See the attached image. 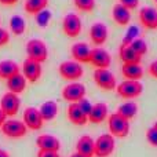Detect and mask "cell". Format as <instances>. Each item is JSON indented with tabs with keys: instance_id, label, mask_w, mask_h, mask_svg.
<instances>
[{
	"instance_id": "cell-1",
	"label": "cell",
	"mask_w": 157,
	"mask_h": 157,
	"mask_svg": "<svg viewBox=\"0 0 157 157\" xmlns=\"http://www.w3.org/2000/svg\"><path fill=\"white\" fill-rule=\"evenodd\" d=\"M25 50H26L28 58L35 62L43 63L48 58V47L41 39H30L26 43Z\"/></svg>"
},
{
	"instance_id": "cell-2",
	"label": "cell",
	"mask_w": 157,
	"mask_h": 157,
	"mask_svg": "<svg viewBox=\"0 0 157 157\" xmlns=\"http://www.w3.org/2000/svg\"><path fill=\"white\" fill-rule=\"evenodd\" d=\"M116 92L119 97L127 101H132L144 92V86L138 80H124L120 84H117Z\"/></svg>"
},
{
	"instance_id": "cell-3",
	"label": "cell",
	"mask_w": 157,
	"mask_h": 157,
	"mask_svg": "<svg viewBox=\"0 0 157 157\" xmlns=\"http://www.w3.org/2000/svg\"><path fill=\"white\" fill-rule=\"evenodd\" d=\"M109 134L114 138H125L130 134V121L123 119L117 113H112L108 117Z\"/></svg>"
},
{
	"instance_id": "cell-4",
	"label": "cell",
	"mask_w": 157,
	"mask_h": 157,
	"mask_svg": "<svg viewBox=\"0 0 157 157\" xmlns=\"http://www.w3.org/2000/svg\"><path fill=\"white\" fill-rule=\"evenodd\" d=\"M58 73L62 78L68 81H77L83 77L84 69L81 63L76 62V61H63L59 66H58Z\"/></svg>"
},
{
	"instance_id": "cell-5",
	"label": "cell",
	"mask_w": 157,
	"mask_h": 157,
	"mask_svg": "<svg viewBox=\"0 0 157 157\" xmlns=\"http://www.w3.org/2000/svg\"><path fill=\"white\" fill-rule=\"evenodd\" d=\"M0 130H2L3 135L7 136V138H11V139L24 138L28 132V127L25 125V123L22 121V120H17V119L6 120Z\"/></svg>"
},
{
	"instance_id": "cell-6",
	"label": "cell",
	"mask_w": 157,
	"mask_h": 157,
	"mask_svg": "<svg viewBox=\"0 0 157 157\" xmlns=\"http://www.w3.org/2000/svg\"><path fill=\"white\" fill-rule=\"evenodd\" d=\"M116 149V138L110 134H102L95 139V157H110Z\"/></svg>"
},
{
	"instance_id": "cell-7",
	"label": "cell",
	"mask_w": 157,
	"mask_h": 157,
	"mask_svg": "<svg viewBox=\"0 0 157 157\" xmlns=\"http://www.w3.org/2000/svg\"><path fill=\"white\" fill-rule=\"evenodd\" d=\"M94 83L103 91H113L117 87L116 76L109 69H95L92 73Z\"/></svg>"
},
{
	"instance_id": "cell-8",
	"label": "cell",
	"mask_w": 157,
	"mask_h": 157,
	"mask_svg": "<svg viewBox=\"0 0 157 157\" xmlns=\"http://www.w3.org/2000/svg\"><path fill=\"white\" fill-rule=\"evenodd\" d=\"M0 109L4 112L7 117H14L18 114L19 109H21V99L17 94L14 92H4L3 97L0 98Z\"/></svg>"
},
{
	"instance_id": "cell-9",
	"label": "cell",
	"mask_w": 157,
	"mask_h": 157,
	"mask_svg": "<svg viewBox=\"0 0 157 157\" xmlns=\"http://www.w3.org/2000/svg\"><path fill=\"white\" fill-rule=\"evenodd\" d=\"M62 98L69 103H77L80 102L83 98H86V94H87V90H86V86L78 81H72L71 84L65 86L62 88Z\"/></svg>"
},
{
	"instance_id": "cell-10",
	"label": "cell",
	"mask_w": 157,
	"mask_h": 157,
	"mask_svg": "<svg viewBox=\"0 0 157 157\" xmlns=\"http://www.w3.org/2000/svg\"><path fill=\"white\" fill-rule=\"evenodd\" d=\"M83 29V24H81V18L75 13H69L63 17L62 21V30L68 37L76 39L81 33Z\"/></svg>"
},
{
	"instance_id": "cell-11",
	"label": "cell",
	"mask_w": 157,
	"mask_h": 157,
	"mask_svg": "<svg viewBox=\"0 0 157 157\" xmlns=\"http://www.w3.org/2000/svg\"><path fill=\"white\" fill-rule=\"evenodd\" d=\"M22 121L25 123V125L28 127V130L32 131H39L43 128L44 120L40 114V110L33 106H29L24 110V114H22Z\"/></svg>"
},
{
	"instance_id": "cell-12",
	"label": "cell",
	"mask_w": 157,
	"mask_h": 157,
	"mask_svg": "<svg viewBox=\"0 0 157 157\" xmlns=\"http://www.w3.org/2000/svg\"><path fill=\"white\" fill-rule=\"evenodd\" d=\"M22 75L26 78L28 83H37L41 78V75H43L41 63L26 58L24 61V63H22Z\"/></svg>"
},
{
	"instance_id": "cell-13",
	"label": "cell",
	"mask_w": 157,
	"mask_h": 157,
	"mask_svg": "<svg viewBox=\"0 0 157 157\" xmlns=\"http://www.w3.org/2000/svg\"><path fill=\"white\" fill-rule=\"evenodd\" d=\"M90 63L95 69H109L112 63V55L102 47H95V48H91Z\"/></svg>"
},
{
	"instance_id": "cell-14",
	"label": "cell",
	"mask_w": 157,
	"mask_h": 157,
	"mask_svg": "<svg viewBox=\"0 0 157 157\" xmlns=\"http://www.w3.org/2000/svg\"><path fill=\"white\" fill-rule=\"evenodd\" d=\"M139 22L145 29L149 30H157V10L155 7L145 6L139 10L138 13Z\"/></svg>"
},
{
	"instance_id": "cell-15",
	"label": "cell",
	"mask_w": 157,
	"mask_h": 157,
	"mask_svg": "<svg viewBox=\"0 0 157 157\" xmlns=\"http://www.w3.org/2000/svg\"><path fill=\"white\" fill-rule=\"evenodd\" d=\"M109 37V29L103 22H95L90 28V39L95 47H101L106 43Z\"/></svg>"
},
{
	"instance_id": "cell-16",
	"label": "cell",
	"mask_w": 157,
	"mask_h": 157,
	"mask_svg": "<svg viewBox=\"0 0 157 157\" xmlns=\"http://www.w3.org/2000/svg\"><path fill=\"white\" fill-rule=\"evenodd\" d=\"M36 146L39 150H46V152H59L61 149V141L55 135L51 134H43L39 135L36 139Z\"/></svg>"
},
{
	"instance_id": "cell-17",
	"label": "cell",
	"mask_w": 157,
	"mask_h": 157,
	"mask_svg": "<svg viewBox=\"0 0 157 157\" xmlns=\"http://www.w3.org/2000/svg\"><path fill=\"white\" fill-rule=\"evenodd\" d=\"M71 54L73 57V61L78 63H90V58H91V48L87 43L78 41L75 43L71 48Z\"/></svg>"
},
{
	"instance_id": "cell-18",
	"label": "cell",
	"mask_w": 157,
	"mask_h": 157,
	"mask_svg": "<svg viewBox=\"0 0 157 157\" xmlns=\"http://www.w3.org/2000/svg\"><path fill=\"white\" fill-rule=\"evenodd\" d=\"M66 114H68L69 121L75 125H78V127H83V125H86L88 123V116L81 110L78 103H69Z\"/></svg>"
},
{
	"instance_id": "cell-19",
	"label": "cell",
	"mask_w": 157,
	"mask_h": 157,
	"mask_svg": "<svg viewBox=\"0 0 157 157\" xmlns=\"http://www.w3.org/2000/svg\"><path fill=\"white\" fill-rule=\"evenodd\" d=\"M109 117V109L105 102H98L92 105V109L88 114V121L92 124H101Z\"/></svg>"
},
{
	"instance_id": "cell-20",
	"label": "cell",
	"mask_w": 157,
	"mask_h": 157,
	"mask_svg": "<svg viewBox=\"0 0 157 157\" xmlns=\"http://www.w3.org/2000/svg\"><path fill=\"white\" fill-rule=\"evenodd\" d=\"M112 18L119 26H127L131 21V11L125 8L123 4L117 3L112 8Z\"/></svg>"
},
{
	"instance_id": "cell-21",
	"label": "cell",
	"mask_w": 157,
	"mask_h": 157,
	"mask_svg": "<svg viewBox=\"0 0 157 157\" xmlns=\"http://www.w3.org/2000/svg\"><path fill=\"white\" fill-rule=\"evenodd\" d=\"M76 152L86 157H94L95 155V139L90 135H83L76 144Z\"/></svg>"
},
{
	"instance_id": "cell-22",
	"label": "cell",
	"mask_w": 157,
	"mask_h": 157,
	"mask_svg": "<svg viewBox=\"0 0 157 157\" xmlns=\"http://www.w3.org/2000/svg\"><path fill=\"white\" fill-rule=\"evenodd\" d=\"M121 75L125 80H138L144 77V68L141 63H123L121 66Z\"/></svg>"
},
{
	"instance_id": "cell-23",
	"label": "cell",
	"mask_w": 157,
	"mask_h": 157,
	"mask_svg": "<svg viewBox=\"0 0 157 157\" xmlns=\"http://www.w3.org/2000/svg\"><path fill=\"white\" fill-rule=\"evenodd\" d=\"M119 55L123 63H141L142 59V57L130 44H121L119 50Z\"/></svg>"
},
{
	"instance_id": "cell-24",
	"label": "cell",
	"mask_w": 157,
	"mask_h": 157,
	"mask_svg": "<svg viewBox=\"0 0 157 157\" xmlns=\"http://www.w3.org/2000/svg\"><path fill=\"white\" fill-rule=\"evenodd\" d=\"M18 73H21V69H19L18 63L14 62L13 59H4L0 62V78L8 80L10 77Z\"/></svg>"
},
{
	"instance_id": "cell-25",
	"label": "cell",
	"mask_w": 157,
	"mask_h": 157,
	"mask_svg": "<svg viewBox=\"0 0 157 157\" xmlns=\"http://www.w3.org/2000/svg\"><path fill=\"white\" fill-rule=\"evenodd\" d=\"M26 84H28V81H26V78L24 77V75L18 73V75H15V76L10 77L7 80V88L10 92H14V94L19 95L25 91Z\"/></svg>"
},
{
	"instance_id": "cell-26",
	"label": "cell",
	"mask_w": 157,
	"mask_h": 157,
	"mask_svg": "<svg viewBox=\"0 0 157 157\" xmlns=\"http://www.w3.org/2000/svg\"><path fill=\"white\" fill-rule=\"evenodd\" d=\"M39 110L44 121H52L58 114V103L55 101H46L41 103Z\"/></svg>"
},
{
	"instance_id": "cell-27",
	"label": "cell",
	"mask_w": 157,
	"mask_h": 157,
	"mask_svg": "<svg viewBox=\"0 0 157 157\" xmlns=\"http://www.w3.org/2000/svg\"><path fill=\"white\" fill-rule=\"evenodd\" d=\"M116 113L119 116H121L123 119L130 121V120H132L138 114V105L135 102H132V101H127V102H124L123 105H120L117 108Z\"/></svg>"
},
{
	"instance_id": "cell-28",
	"label": "cell",
	"mask_w": 157,
	"mask_h": 157,
	"mask_svg": "<svg viewBox=\"0 0 157 157\" xmlns=\"http://www.w3.org/2000/svg\"><path fill=\"white\" fill-rule=\"evenodd\" d=\"M47 7H48V0H25L24 3L25 13L30 15H36Z\"/></svg>"
},
{
	"instance_id": "cell-29",
	"label": "cell",
	"mask_w": 157,
	"mask_h": 157,
	"mask_svg": "<svg viewBox=\"0 0 157 157\" xmlns=\"http://www.w3.org/2000/svg\"><path fill=\"white\" fill-rule=\"evenodd\" d=\"M10 29L11 32L15 36H21L24 35L25 29H26V24H25V19L21 15H13L10 18Z\"/></svg>"
},
{
	"instance_id": "cell-30",
	"label": "cell",
	"mask_w": 157,
	"mask_h": 157,
	"mask_svg": "<svg viewBox=\"0 0 157 157\" xmlns=\"http://www.w3.org/2000/svg\"><path fill=\"white\" fill-rule=\"evenodd\" d=\"M75 7L81 13H91L95 8V0H73Z\"/></svg>"
},
{
	"instance_id": "cell-31",
	"label": "cell",
	"mask_w": 157,
	"mask_h": 157,
	"mask_svg": "<svg viewBox=\"0 0 157 157\" xmlns=\"http://www.w3.org/2000/svg\"><path fill=\"white\" fill-rule=\"evenodd\" d=\"M130 46L132 47V48L135 50L139 55H141V57L146 55V52H147V43L142 37H136L135 40H132V43H131Z\"/></svg>"
},
{
	"instance_id": "cell-32",
	"label": "cell",
	"mask_w": 157,
	"mask_h": 157,
	"mask_svg": "<svg viewBox=\"0 0 157 157\" xmlns=\"http://www.w3.org/2000/svg\"><path fill=\"white\" fill-rule=\"evenodd\" d=\"M36 24L39 25V26H47L48 25V22H50V19H51V13H50L48 10H43V11H40L39 14H36Z\"/></svg>"
},
{
	"instance_id": "cell-33",
	"label": "cell",
	"mask_w": 157,
	"mask_h": 157,
	"mask_svg": "<svg viewBox=\"0 0 157 157\" xmlns=\"http://www.w3.org/2000/svg\"><path fill=\"white\" fill-rule=\"evenodd\" d=\"M136 37H138V28H136V26H131L130 29H128L127 35H125L124 39H123V43L121 44H131V43H132V40H135Z\"/></svg>"
},
{
	"instance_id": "cell-34",
	"label": "cell",
	"mask_w": 157,
	"mask_h": 157,
	"mask_svg": "<svg viewBox=\"0 0 157 157\" xmlns=\"http://www.w3.org/2000/svg\"><path fill=\"white\" fill-rule=\"evenodd\" d=\"M146 141L149 145L157 147V130L155 127H150L149 130L146 131Z\"/></svg>"
},
{
	"instance_id": "cell-35",
	"label": "cell",
	"mask_w": 157,
	"mask_h": 157,
	"mask_svg": "<svg viewBox=\"0 0 157 157\" xmlns=\"http://www.w3.org/2000/svg\"><path fill=\"white\" fill-rule=\"evenodd\" d=\"M78 105H80V108H81V110L84 112V113L87 114V116H88L90 114V112H91V109H92V103L90 102L88 99H87V98H83V99L80 101V102H77Z\"/></svg>"
},
{
	"instance_id": "cell-36",
	"label": "cell",
	"mask_w": 157,
	"mask_h": 157,
	"mask_svg": "<svg viewBox=\"0 0 157 157\" xmlns=\"http://www.w3.org/2000/svg\"><path fill=\"white\" fill-rule=\"evenodd\" d=\"M8 43H10V33H8V30L0 28V47L7 46Z\"/></svg>"
},
{
	"instance_id": "cell-37",
	"label": "cell",
	"mask_w": 157,
	"mask_h": 157,
	"mask_svg": "<svg viewBox=\"0 0 157 157\" xmlns=\"http://www.w3.org/2000/svg\"><path fill=\"white\" fill-rule=\"evenodd\" d=\"M120 4H123L125 8L132 11L139 6V0H120Z\"/></svg>"
},
{
	"instance_id": "cell-38",
	"label": "cell",
	"mask_w": 157,
	"mask_h": 157,
	"mask_svg": "<svg viewBox=\"0 0 157 157\" xmlns=\"http://www.w3.org/2000/svg\"><path fill=\"white\" fill-rule=\"evenodd\" d=\"M147 72H149V75L152 77L157 78V59H155L152 63L149 65V68H147Z\"/></svg>"
},
{
	"instance_id": "cell-39",
	"label": "cell",
	"mask_w": 157,
	"mask_h": 157,
	"mask_svg": "<svg viewBox=\"0 0 157 157\" xmlns=\"http://www.w3.org/2000/svg\"><path fill=\"white\" fill-rule=\"evenodd\" d=\"M37 157H61L58 152H46V150H39Z\"/></svg>"
},
{
	"instance_id": "cell-40",
	"label": "cell",
	"mask_w": 157,
	"mask_h": 157,
	"mask_svg": "<svg viewBox=\"0 0 157 157\" xmlns=\"http://www.w3.org/2000/svg\"><path fill=\"white\" fill-rule=\"evenodd\" d=\"M18 2L19 0H0V4L2 6H8V7H10V6H15Z\"/></svg>"
},
{
	"instance_id": "cell-41",
	"label": "cell",
	"mask_w": 157,
	"mask_h": 157,
	"mask_svg": "<svg viewBox=\"0 0 157 157\" xmlns=\"http://www.w3.org/2000/svg\"><path fill=\"white\" fill-rule=\"evenodd\" d=\"M6 120H7V116H6L4 114V112L2 110V109H0V128H2V125L4 124V121Z\"/></svg>"
},
{
	"instance_id": "cell-42",
	"label": "cell",
	"mask_w": 157,
	"mask_h": 157,
	"mask_svg": "<svg viewBox=\"0 0 157 157\" xmlns=\"http://www.w3.org/2000/svg\"><path fill=\"white\" fill-rule=\"evenodd\" d=\"M0 157H11V156L8 155V152H6V150L0 149Z\"/></svg>"
},
{
	"instance_id": "cell-43",
	"label": "cell",
	"mask_w": 157,
	"mask_h": 157,
	"mask_svg": "<svg viewBox=\"0 0 157 157\" xmlns=\"http://www.w3.org/2000/svg\"><path fill=\"white\" fill-rule=\"evenodd\" d=\"M71 157H86V156H83V155H80V153L76 152V153H73V155H72Z\"/></svg>"
},
{
	"instance_id": "cell-44",
	"label": "cell",
	"mask_w": 157,
	"mask_h": 157,
	"mask_svg": "<svg viewBox=\"0 0 157 157\" xmlns=\"http://www.w3.org/2000/svg\"><path fill=\"white\" fill-rule=\"evenodd\" d=\"M153 127H155V128H156V130H157V121L155 123V125H153Z\"/></svg>"
},
{
	"instance_id": "cell-45",
	"label": "cell",
	"mask_w": 157,
	"mask_h": 157,
	"mask_svg": "<svg viewBox=\"0 0 157 157\" xmlns=\"http://www.w3.org/2000/svg\"><path fill=\"white\" fill-rule=\"evenodd\" d=\"M155 3H156V4H157V0H155Z\"/></svg>"
}]
</instances>
